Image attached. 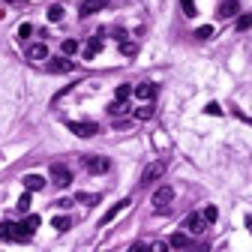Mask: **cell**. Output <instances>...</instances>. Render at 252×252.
<instances>
[{
  "label": "cell",
  "mask_w": 252,
  "mask_h": 252,
  "mask_svg": "<svg viewBox=\"0 0 252 252\" xmlns=\"http://www.w3.org/2000/svg\"><path fill=\"white\" fill-rule=\"evenodd\" d=\"M48 69H51V72H72V69H75V63L66 60V57H54V60L48 63Z\"/></svg>",
  "instance_id": "cell-13"
},
{
  "label": "cell",
  "mask_w": 252,
  "mask_h": 252,
  "mask_svg": "<svg viewBox=\"0 0 252 252\" xmlns=\"http://www.w3.org/2000/svg\"><path fill=\"white\" fill-rule=\"evenodd\" d=\"M51 180H54L57 186H69V183H72V174H69L66 165H51Z\"/></svg>",
  "instance_id": "cell-6"
},
{
  "label": "cell",
  "mask_w": 252,
  "mask_h": 252,
  "mask_svg": "<svg viewBox=\"0 0 252 252\" xmlns=\"http://www.w3.org/2000/svg\"><path fill=\"white\" fill-rule=\"evenodd\" d=\"M45 57H48V45H45V42H36V45L27 48V60L36 63V60H45Z\"/></svg>",
  "instance_id": "cell-10"
},
{
  "label": "cell",
  "mask_w": 252,
  "mask_h": 252,
  "mask_svg": "<svg viewBox=\"0 0 252 252\" xmlns=\"http://www.w3.org/2000/svg\"><path fill=\"white\" fill-rule=\"evenodd\" d=\"M45 186V177H39V174H24V189L27 192H39Z\"/></svg>",
  "instance_id": "cell-11"
},
{
  "label": "cell",
  "mask_w": 252,
  "mask_h": 252,
  "mask_svg": "<svg viewBox=\"0 0 252 252\" xmlns=\"http://www.w3.org/2000/svg\"><path fill=\"white\" fill-rule=\"evenodd\" d=\"M132 93H135L138 99H144V102H147V99H153V96H156V84H150V81H141V84L132 90Z\"/></svg>",
  "instance_id": "cell-9"
},
{
  "label": "cell",
  "mask_w": 252,
  "mask_h": 252,
  "mask_svg": "<svg viewBox=\"0 0 252 252\" xmlns=\"http://www.w3.org/2000/svg\"><path fill=\"white\" fill-rule=\"evenodd\" d=\"M201 216H204V222H216V216H219V210H216V207L210 204V207H204V213H201Z\"/></svg>",
  "instance_id": "cell-24"
},
{
  "label": "cell",
  "mask_w": 252,
  "mask_h": 252,
  "mask_svg": "<svg viewBox=\"0 0 252 252\" xmlns=\"http://www.w3.org/2000/svg\"><path fill=\"white\" fill-rule=\"evenodd\" d=\"M69 225H72L69 216H54V228L57 231H69Z\"/></svg>",
  "instance_id": "cell-21"
},
{
  "label": "cell",
  "mask_w": 252,
  "mask_h": 252,
  "mask_svg": "<svg viewBox=\"0 0 252 252\" xmlns=\"http://www.w3.org/2000/svg\"><path fill=\"white\" fill-rule=\"evenodd\" d=\"M129 93H132L129 84H120V87H117V99H129Z\"/></svg>",
  "instance_id": "cell-29"
},
{
  "label": "cell",
  "mask_w": 252,
  "mask_h": 252,
  "mask_svg": "<svg viewBox=\"0 0 252 252\" xmlns=\"http://www.w3.org/2000/svg\"><path fill=\"white\" fill-rule=\"evenodd\" d=\"M252 27V15H240L237 18V30H249Z\"/></svg>",
  "instance_id": "cell-27"
},
{
  "label": "cell",
  "mask_w": 252,
  "mask_h": 252,
  "mask_svg": "<svg viewBox=\"0 0 252 252\" xmlns=\"http://www.w3.org/2000/svg\"><path fill=\"white\" fill-rule=\"evenodd\" d=\"M135 51H138L135 42H126V39L120 42V54H123V57H135Z\"/></svg>",
  "instance_id": "cell-20"
},
{
  "label": "cell",
  "mask_w": 252,
  "mask_h": 252,
  "mask_svg": "<svg viewBox=\"0 0 252 252\" xmlns=\"http://www.w3.org/2000/svg\"><path fill=\"white\" fill-rule=\"evenodd\" d=\"M48 21H63V6L60 3H51L48 6Z\"/></svg>",
  "instance_id": "cell-19"
},
{
  "label": "cell",
  "mask_w": 252,
  "mask_h": 252,
  "mask_svg": "<svg viewBox=\"0 0 252 252\" xmlns=\"http://www.w3.org/2000/svg\"><path fill=\"white\" fill-rule=\"evenodd\" d=\"M171 201H174V189H171V186H159V189L153 192V198H150V204H153L156 210H165Z\"/></svg>",
  "instance_id": "cell-2"
},
{
  "label": "cell",
  "mask_w": 252,
  "mask_h": 252,
  "mask_svg": "<svg viewBox=\"0 0 252 252\" xmlns=\"http://www.w3.org/2000/svg\"><path fill=\"white\" fill-rule=\"evenodd\" d=\"M27 207H30V192H24L21 198H18V210H21V213H24Z\"/></svg>",
  "instance_id": "cell-30"
},
{
  "label": "cell",
  "mask_w": 252,
  "mask_h": 252,
  "mask_svg": "<svg viewBox=\"0 0 252 252\" xmlns=\"http://www.w3.org/2000/svg\"><path fill=\"white\" fill-rule=\"evenodd\" d=\"M99 51H102V30H99V33L93 36V39H90V42L84 45V60H93Z\"/></svg>",
  "instance_id": "cell-7"
},
{
  "label": "cell",
  "mask_w": 252,
  "mask_h": 252,
  "mask_svg": "<svg viewBox=\"0 0 252 252\" xmlns=\"http://www.w3.org/2000/svg\"><path fill=\"white\" fill-rule=\"evenodd\" d=\"M204 111H207V114H222V108H219V105H216V102H210V105L204 108Z\"/></svg>",
  "instance_id": "cell-34"
},
{
  "label": "cell",
  "mask_w": 252,
  "mask_h": 252,
  "mask_svg": "<svg viewBox=\"0 0 252 252\" xmlns=\"http://www.w3.org/2000/svg\"><path fill=\"white\" fill-rule=\"evenodd\" d=\"M180 6H183V15H186V18L195 15V3H192V0H180Z\"/></svg>",
  "instance_id": "cell-26"
},
{
  "label": "cell",
  "mask_w": 252,
  "mask_h": 252,
  "mask_svg": "<svg viewBox=\"0 0 252 252\" xmlns=\"http://www.w3.org/2000/svg\"><path fill=\"white\" fill-rule=\"evenodd\" d=\"M126 207H129V198H123V201H117V204H114V207H111V210H108V213L102 216V219H99V225H108V222H111V219H114V216H117L120 210H126Z\"/></svg>",
  "instance_id": "cell-12"
},
{
  "label": "cell",
  "mask_w": 252,
  "mask_h": 252,
  "mask_svg": "<svg viewBox=\"0 0 252 252\" xmlns=\"http://www.w3.org/2000/svg\"><path fill=\"white\" fill-rule=\"evenodd\" d=\"M195 36H198V39H210V36H213V27H207V24H204V27H198V30H195Z\"/></svg>",
  "instance_id": "cell-28"
},
{
  "label": "cell",
  "mask_w": 252,
  "mask_h": 252,
  "mask_svg": "<svg viewBox=\"0 0 252 252\" xmlns=\"http://www.w3.org/2000/svg\"><path fill=\"white\" fill-rule=\"evenodd\" d=\"M66 126H69V129L75 132V135H81V138H93V135L99 132V126H96V123H78V120H69Z\"/></svg>",
  "instance_id": "cell-4"
},
{
  "label": "cell",
  "mask_w": 252,
  "mask_h": 252,
  "mask_svg": "<svg viewBox=\"0 0 252 252\" xmlns=\"http://www.w3.org/2000/svg\"><path fill=\"white\" fill-rule=\"evenodd\" d=\"M60 51H63L66 57H69V54H75V51H78V42H75V39H66V42L60 45Z\"/></svg>",
  "instance_id": "cell-22"
},
{
  "label": "cell",
  "mask_w": 252,
  "mask_h": 252,
  "mask_svg": "<svg viewBox=\"0 0 252 252\" xmlns=\"http://www.w3.org/2000/svg\"><path fill=\"white\" fill-rule=\"evenodd\" d=\"M135 117H138V120H150V117H153V108H150V105L138 108V111H135Z\"/></svg>",
  "instance_id": "cell-25"
},
{
  "label": "cell",
  "mask_w": 252,
  "mask_h": 252,
  "mask_svg": "<svg viewBox=\"0 0 252 252\" xmlns=\"http://www.w3.org/2000/svg\"><path fill=\"white\" fill-rule=\"evenodd\" d=\"M30 234H33V231H30L24 222H18V225H15V231H12V240H18V243H27V240H30Z\"/></svg>",
  "instance_id": "cell-14"
},
{
  "label": "cell",
  "mask_w": 252,
  "mask_h": 252,
  "mask_svg": "<svg viewBox=\"0 0 252 252\" xmlns=\"http://www.w3.org/2000/svg\"><path fill=\"white\" fill-rule=\"evenodd\" d=\"M246 228H249V231H252V216H246Z\"/></svg>",
  "instance_id": "cell-36"
},
{
  "label": "cell",
  "mask_w": 252,
  "mask_h": 252,
  "mask_svg": "<svg viewBox=\"0 0 252 252\" xmlns=\"http://www.w3.org/2000/svg\"><path fill=\"white\" fill-rule=\"evenodd\" d=\"M24 225H27L30 231H36V228H39V216H27V219H24Z\"/></svg>",
  "instance_id": "cell-33"
},
{
  "label": "cell",
  "mask_w": 252,
  "mask_h": 252,
  "mask_svg": "<svg viewBox=\"0 0 252 252\" xmlns=\"http://www.w3.org/2000/svg\"><path fill=\"white\" fill-rule=\"evenodd\" d=\"M108 6V0H84V3H81V18H90V15H96V12H102Z\"/></svg>",
  "instance_id": "cell-5"
},
{
  "label": "cell",
  "mask_w": 252,
  "mask_h": 252,
  "mask_svg": "<svg viewBox=\"0 0 252 252\" xmlns=\"http://www.w3.org/2000/svg\"><path fill=\"white\" fill-rule=\"evenodd\" d=\"M129 252H150V249L144 246V243H132V246H129Z\"/></svg>",
  "instance_id": "cell-35"
},
{
  "label": "cell",
  "mask_w": 252,
  "mask_h": 252,
  "mask_svg": "<svg viewBox=\"0 0 252 252\" xmlns=\"http://www.w3.org/2000/svg\"><path fill=\"white\" fill-rule=\"evenodd\" d=\"M162 174H165V162H150V165L144 168V174H141V186H153Z\"/></svg>",
  "instance_id": "cell-1"
},
{
  "label": "cell",
  "mask_w": 252,
  "mask_h": 252,
  "mask_svg": "<svg viewBox=\"0 0 252 252\" xmlns=\"http://www.w3.org/2000/svg\"><path fill=\"white\" fill-rule=\"evenodd\" d=\"M30 36H33V24H21V27H18V39H30Z\"/></svg>",
  "instance_id": "cell-23"
},
{
  "label": "cell",
  "mask_w": 252,
  "mask_h": 252,
  "mask_svg": "<svg viewBox=\"0 0 252 252\" xmlns=\"http://www.w3.org/2000/svg\"><path fill=\"white\" fill-rule=\"evenodd\" d=\"M78 201H81V204H96V201H99V195H84V192H81V195H78Z\"/></svg>",
  "instance_id": "cell-31"
},
{
  "label": "cell",
  "mask_w": 252,
  "mask_h": 252,
  "mask_svg": "<svg viewBox=\"0 0 252 252\" xmlns=\"http://www.w3.org/2000/svg\"><path fill=\"white\" fill-rule=\"evenodd\" d=\"M147 249H150V252H168V243H162V240H156V243H150Z\"/></svg>",
  "instance_id": "cell-32"
},
{
  "label": "cell",
  "mask_w": 252,
  "mask_h": 252,
  "mask_svg": "<svg viewBox=\"0 0 252 252\" xmlns=\"http://www.w3.org/2000/svg\"><path fill=\"white\" fill-rule=\"evenodd\" d=\"M12 231H15V222L3 219L0 222V240H12Z\"/></svg>",
  "instance_id": "cell-16"
},
{
  "label": "cell",
  "mask_w": 252,
  "mask_h": 252,
  "mask_svg": "<svg viewBox=\"0 0 252 252\" xmlns=\"http://www.w3.org/2000/svg\"><path fill=\"white\" fill-rule=\"evenodd\" d=\"M204 225H207V222H204L201 213H189V216H186V228H189L192 234H204Z\"/></svg>",
  "instance_id": "cell-8"
},
{
  "label": "cell",
  "mask_w": 252,
  "mask_h": 252,
  "mask_svg": "<svg viewBox=\"0 0 252 252\" xmlns=\"http://www.w3.org/2000/svg\"><path fill=\"white\" fill-rule=\"evenodd\" d=\"M123 111H129V105H126V99H114L111 105H108V114H123Z\"/></svg>",
  "instance_id": "cell-18"
},
{
  "label": "cell",
  "mask_w": 252,
  "mask_h": 252,
  "mask_svg": "<svg viewBox=\"0 0 252 252\" xmlns=\"http://www.w3.org/2000/svg\"><path fill=\"white\" fill-rule=\"evenodd\" d=\"M84 168H87L90 174H102V171L111 168V162H108L105 156H84Z\"/></svg>",
  "instance_id": "cell-3"
},
{
  "label": "cell",
  "mask_w": 252,
  "mask_h": 252,
  "mask_svg": "<svg viewBox=\"0 0 252 252\" xmlns=\"http://www.w3.org/2000/svg\"><path fill=\"white\" fill-rule=\"evenodd\" d=\"M219 18H228V15H237V3H234V0H228V3H222L219 6V12H216Z\"/></svg>",
  "instance_id": "cell-17"
},
{
  "label": "cell",
  "mask_w": 252,
  "mask_h": 252,
  "mask_svg": "<svg viewBox=\"0 0 252 252\" xmlns=\"http://www.w3.org/2000/svg\"><path fill=\"white\" fill-rule=\"evenodd\" d=\"M168 246H171V249H189V237H186L183 231H177V234H171Z\"/></svg>",
  "instance_id": "cell-15"
}]
</instances>
